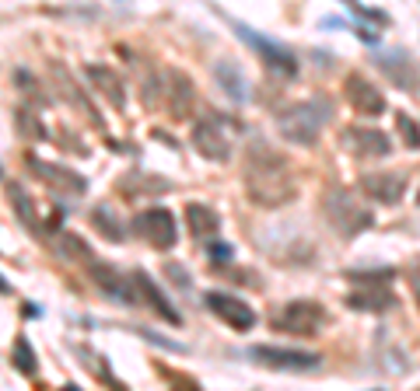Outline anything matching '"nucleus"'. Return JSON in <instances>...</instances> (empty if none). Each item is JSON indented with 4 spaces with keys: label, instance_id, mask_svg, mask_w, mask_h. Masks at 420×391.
I'll return each instance as SVG.
<instances>
[{
    "label": "nucleus",
    "instance_id": "28",
    "mask_svg": "<svg viewBox=\"0 0 420 391\" xmlns=\"http://www.w3.org/2000/svg\"><path fill=\"white\" fill-rule=\"evenodd\" d=\"M343 4H347V8H350V11L357 15V18H364V22H375V25H385V22H389V18H385L382 11H371V8H361V4H357V0H343Z\"/></svg>",
    "mask_w": 420,
    "mask_h": 391
},
{
    "label": "nucleus",
    "instance_id": "26",
    "mask_svg": "<svg viewBox=\"0 0 420 391\" xmlns=\"http://www.w3.org/2000/svg\"><path fill=\"white\" fill-rule=\"evenodd\" d=\"M60 245H63V255H70V259H77V262H84V266L95 259V255L84 248V241H81L77 234H63V238H60Z\"/></svg>",
    "mask_w": 420,
    "mask_h": 391
},
{
    "label": "nucleus",
    "instance_id": "7",
    "mask_svg": "<svg viewBox=\"0 0 420 391\" xmlns=\"http://www.w3.org/2000/svg\"><path fill=\"white\" fill-rule=\"evenodd\" d=\"M249 356H256L267 367L277 370H315L322 363L319 353H305V349H287V346H253Z\"/></svg>",
    "mask_w": 420,
    "mask_h": 391
},
{
    "label": "nucleus",
    "instance_id": "9",
    "mask_svg": "<svg viewBox=\"0 0 420 391\" xmlns=\"http://www.w3.org/2000/svg\"><path fill=\"white\" fill-rule=\"evenodd\" d=\"M29 161V171L36 175V178H43L53 192H70V196H81L84 189H88V182L77 175V171H70L67 164H53V161H39V158H25Z\"/></svg>",
    "mask_w": 420,
    "mask_h": 391
},
{
    "label": "nucleus",
    "instance_id": "20",
    "mask_svg": "<svg viewBox=\"0 0 420 391\" xmlns=\"http://www.w3.org/2000/svg\"><path fill=\"white\" fill-rule=\"evenodd\" d=\"M214 77H218V84L228 91V98H235V102H246V81H242V70L235 67V63H228V60H221V63H214Z\"/></svg>",
    "mask_w": 420,
    "mask_h": 391
},
{
    "label": "nucleus",
    "instance_id": "4",
    "mask_svg": "<svg viewBox=\"0 0 420 391\" xmlns=\"http://www.w3.org/2000/svg\"><path fill=\"white\" fill-rule=\"evenodd\" d=\"M322 325H326V311H322L315 300H291V304H284V311L273 314V328H277V332L319 335Z\"/></svg>",
    "mask_w": 420,
    "mask_h": 391
},
{
    "label": "nucleus",
    "instance_id": "10",
    "mask_svg": "<svg viewBox=\"0 0 420 391\" xmlns=\"http://www.w3.org/2000/svg\"><path fill=\"white\" fill-rule=\"evenodd\" d=\"M193 147L207 161H228L232 158V140L225 137V130L218 126V119H203V123L193 126Z\"/></svg>",
    "mask_w": 420,
    "mask_h": 391
},
{
    "label": "nucleus",
    "instance_id": "15",
    "mask_svg": "<svg viewBox=\"0 0 420 391\" xmlns=\"http://www.w3.org/2000/svg\"><path fill=\"white\" fill-rule=\"evenodd\" d=\"M343 144L361 158V161H371V158H385L389 151H392V144H389V137L382 133V130H364V126H354V130H347L343 133Z\"/></svg>",
    "mask_w": 420,
    "mask_h": 391
},
{
    "label": "nucleus",
    "instance_id": "8",
    "mask_svg": "<svg viewBox=\"0 0 420 391\" xmlns=\"http://www.w3.org/2000/svg\"><path fill=\"white\" fill-rule=\"evenodd\" d=\"M203 304L214 311L225 325H232V328H239V332H249L253 325H256V311L246 304V300H239V297H232V293H221V290H210L207 297H203Z\"/></svg>",
    "mask_w": 420,
    "mask_h": 391
},
{
    "label": "nucleus",
    "instance_id": "32",
    "mask_svg": "<svg viewBox=\"0 0 420 391\" xmlns=\"http://www.w3.org/2000/svg\"><path fill=\"white\" fill-rule=\"evenodd\" d=\"M8 290H11V286H8V283H4V279H0V293H8Z\"/></svg>",
    "mask_w": 420,
    "mask_h": 391
},
{
    "label": "nucleus",
    "instance_id": "16",
    "mask_svg": "<svg viewBox=\"0 0 420 391\" xmlns=\"http://www.w3.org/2000/svg\"><path fill=\"white\" fill-rule=\"evenodd\" d=\"M88 77H91V88H95L102 98H109L112 109H123V105H126L123 77H119L112 67H105V63H88Z\"/></svg>",
    "mask_w": 420,
    "mask_h": 391
},
{
    "label": "nucleus",
    "instance_id": "1",
    "mask_svg": "<svg viewBox=\"0 0 420 391\" xmlns=\"http://www.w3.org/2000/svg\"><path fill=\"white\" fill-rule=\"evenodd\" d=\"M246 192L256 206H284L298 196V185L291 178V168H287V158L256 144L246 158Z\"/></svg>",
    "mask_w": 420,
    "mask_h": 391
},
{
    "label": "nucleus",
    "instance_id": "31",
    "mask_svg": "<svg viewBox=\"0 0 420 391\" xmlns=\"http://www.w3.org/2000/svg\"><path fill=\"white\" fill-rule=\"evenodd\" d=\"M410 286H413V300H417V307H420V273L410 276Z\"/></svg>",
    "mask_w": 420,
    "mask_h": 391
},
{
    "label": "nucleus",
    "instance_id": "5",
    "mask_svg": "<svg viewBox=\"0 0 420 391\" xmlns=\"http://www.w3.org/2000/svg\"><path fill=\"white\" fill-rule=\"evenodd\" d=\"M235 32H239V39H246V43L263 56V63H267L277 77H294V74H298V60H294L291 49H284V46L273 43V39H263L260 32H253V29L242 25V22H235Z\"/></svg>",
    "mask_w": 420,
    "mask_h": 391
},
{
    "label": "nucleus",
    "instance_id": "23",
    "mask_svg": "<svg viewBox=\"0 0 420 391\" xmlns=\"http://www.w3.org/2000/svg\"><path fill=\"white\" fill-rule=\"evenodd\" d=\"M8 203H11V210L18 213V220H22V224L36 227V199L29 196V189L11 185V189H8Z\"/></svg>",
    "mask_w": 420,
    "mask_h": 391
},
{
    "label": "nucleus",
    "instance_id": "12",
    "mask_svg": "<svg viewBox=\"0 0 420 391\" xmlns=\"http://www.w3.org/2000/svg\"><path fill=\"white\" fill-rule=\"evenodd\" d=\"M343 91H347L350 109H357L361 116H382V112H385V98H382V91H378L364 74H350V77L343 81Z\"/></svg>",
    "mask_w": 420,
    "mask_h": 391
},
{
    "label": "nucleus",
    "instance_id": "29",
    "mask_svg": "<svg viewBox=\"0 0 420 391\" xmlns=\"http://www.w3.org/2000/svg\"><path fill=\"white\" fill-rule=\"evenodd\" d=\"M207 255L214 259V262H228V259H232V248H228L225 241H210V245H207Z\"/></svg>",
    "mask_w": 420,
    "mask_h": 391
},
{
    "label": "nucleus",
    "instance_id": "24",
    "mask_svg": "<svg viewBox=\"0 0 420 391\" xmlns=\"http://www.w3.org/2000/svg\"><path fill=\"white\" fill-rule=\"evenodd\" d=\"M347 304H354V307H389L392 293H385V290H354L347 297Z\"/></svg>",
    "mask_w": 420,
    "mask_h": 391
},
{
    "label": "nucleus",
    "instance_id": "14",
    "mask_svg": "<svg viewBox=\"0 0 420 391\" xmlns=\"http://www.w3.org/2000/svg\"><path fill=\"white\" fill-rule=\"evenodd\" d=\"M161 84H165V95H161L165 109H168L175 119L189 116V109H193V98H196L189 74H182V70H168V81H161Z\"/></svg>",
    "mask_w": 420,
    "mask_h": 391
},
{
    "label": "nucleus",
    "instance_id": "19",
    "mask_svg": "<svg viewBox=\"0 0 420 391\" xmlns=\"http://www.w3.org/2000/svg\"><path fill=\"white\" fill-rule=\"evenodd\" d=\"M186 220H189V231L196 234V238H214L218 234V213L210 210V206H203V203H189L186 206Z\"/></svg>",
    "mask_w": 420,
    "mask_h": 391
},
{
    "label": "nucleus",
    "instance_id": "2",
    "mask_svg": "<svg viewBox=\"0 0 420 391\" xmlns=\"http://www.w3.org/2000/svg\"><path fill=\"white\" fill-rule=\"evenodd\" d=\"M326 119H329L326 102H298V105H287L277 116V130H280L284 140H291L298 147H312Z\"/></svg>",
    "mask_w": 420,
    "mask_h": 391
},
{
    "label": "nucleus",
    "instance_id": "25",
    "mask_svg": "<svg viewBox=\"0 0 420 391\" xmlns=\"http://www.w3.org/2000/svg\"><path fill=\"white\" fill-rule=\"evenodd\" d=\"M15 367L25 377H36V349H32V342L25 335H18V342H15Z\"/></svg>",
    "mask_w": 420,
    "mask_h": 391
},
{
    "label": "nucleus",
    "instance_id": "3",
    "mask_svg": "<svg viewBox=\"0 0 420 391\" xmlns=\"http://www.w3.org/2000/svg\"><path fill=\"white\" fill-rule=\"evenodd\" d=\"M322 210H326L329 224H333L340 234H357V231H364V227L371 224V213H368L364 206H357V199H354L347 189H333V192H326Z\"/></svg>",
    "mask_w": 420,
    "mask_h": 391
},
{
    "label": "nucleus",
    "instance_id": "22",
    "mask_svg": "<svg viewBox=\"0 0 420 391\" xmlns=\"http://www.w3.org/2000/svg\"><path fill=\"white\" fill-rule=\"evenodd\" d=\"M91 227H95L105 241H123V238H126L123 224L116 220V213H112L109 206H95V210H91Z\"/></svg>",
    "mask_w": 420,
    "mask_h": 391
},
{
    "label": "nucleus",
    "instance_id": "27",
    "mask_svg": "<svg viewBox=\"0 0 420 391\" xmlns=\"http://www.w3.org/2000/svg\"><path fill=\"white\" fill-rule=\"evenodd\" d=\"M399 133H403V144H406L410 151L420 147V126H417L410 116H399Z\"/></svg>",
    "mask_w": 420,
    "mask_h": 391
},
{
    "label": "nucleus",
    "instance_id": "21",
    "mask_svg": "<svg viewBox=\"0 0 420 391\" xmlns=\"http://www.w3.org/2000/svg\"><path fill=\"white\" fill-rule=\"evenodd\" d=\"M15 126H18V133H22L25 140H46V137H50L43 116H39L36 109H29V105H18V109H15Z\"/></svg>",
    "mask_w": 420,
    "mask_h": 391
},
{
    "label": "nucleus",
    "instance_id": "18",
    "mask_svg": "<svg viewBox=\"0 0 420 391\" xmlns=\"http://www.w3.org/2000/svg\"><path fill=\"white\" fill-rule=\"evenodd\" d=\"M53 77H57V88H60V95H63L67 102H74V105H77V109H81V112H84L91 123H98V126H102V116L91 109V98L81 91V84H77V81L67 74V67H63V63H53Z\"/></svg>",
    "mask_w": 420,
    "mask_h": 391
},
{
    "label": "nucleus",
    "instance_id": "13",
    "mask_svg": "<svg viewBox=\"0 0 420 391\" xmlns=\"http://www.w3.org/2000/svg\"><path fill=\"white\" fill-rule=\"evenodd\" d=\"M361 192H368L375 203L392 206L406 192V175H399V171H371V175L361 178Z\"/></svg>",
    "mask_w": 420,
    "mask_h": 391
},
{
    "label": "nucleus",
    "instance_id": "11",
    "mask_svg": "<svg viewBox=\"0 0 420 391\" xmlns=\"http://www.w3.org/2000/svg\"><path fill=\"white\" fill-rule=\"evenodd\" d=\"M88 269H91V279H95V286L102 290V293H109V297H116L119 304H137V283L133 279H126L123 273H116L112 266H105V262H88Z\"/></svg>",
    "mask_w": 420,
    "mask_h": 391
},
{
    "label": "nucleus",
    "instance_id": "30",
    "mask_svg": "<svg viewBox=\"0 0 420 391\" xmlns=\"http://www.w3.org/2000/svg\"><path fill=\"white\" fill-rule=\"evenodd\" d=\"M168 273H172V279H175V283H182V286L189 283V279H186V269H179V266H168Z\"/></svg>",
    "mask_w": 420,
    "mask_h": 391
},
{
    "label": "nucleus",
    "instance_id": "6",
    "mask_svg": "<svg viewBox=\"0 0 420 391\" xmlns=\"http://www.w3.org/2000/svg\"><path fill=\"white\" fill-rule=\"evenodd\" d=\"M137 234L147 241V245H154V248H161V252H168L172 245H175V238H179V227H175V217L168 213V210H147V213H140L137 217Z\"/></svg>",
    "mask_w": 420,
    "mask_h": 391
},
{
    "label": "nucleus",
    "instance_id": "17",
    "mask_svg": "<svg viewBox=\"0 0 420 391\" xmlns=\"http://www.w3.org/2000/svg\"><path fill=\"white\" fill-rule=\"evenodd\" d=\"M133 283H137V293L147 300V307H151L158 318H165L168 325H179V321H182V314L172 307V300H168V297L154 286V279H151L147 273H133Z\"/></svg>",
    "mask_w": 420,
    "mask_h": 391
}]
</instances>
